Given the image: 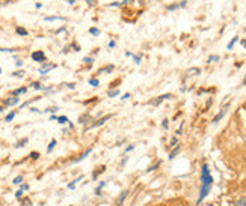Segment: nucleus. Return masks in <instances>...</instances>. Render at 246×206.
I'll list each match as a JSON object with an SVG mask.
<instances>
[{"label":"nucleus","instance_id":"14","mask_svg":"<svg viewBox=\"0 0 246 206\" xmlns=\"http://www.w3.org/2000/svg\"><path fill=\"white\" fill-rule=\"evenodd\" d=\"M237 41H239V36H234V38L228 42V47H227V48H228V50H233V47L236 45V42H237Z\"/></svg>","mask_w":246,"mask_h":206},{"label":"nucleus","instance_id":"8","mask_svg":"<svg viewBox=\"0 0 246 206\" xmlns=\"http://www.w3.org/2000/svg\"><path fill=\"white\" fill-rule=\"evenodd\" d=\"M128 196V189H124L121 194H119V197H118V200H116V206H121L122 203H124V200H125V197Z\"/></svg>","mask_w":246,"mask_h":206},{"label":"nucleus","instance_id":"31","mask_svg":"<svg viewBox=\"0 0 246 206\" xmlns=\"http://www.w3.org/2000/svg\"><path fill=\"white\" fill-rule=\"evenodd\" d=\"M177 145H178V141H177V137H172V139H171V145H169V147H175Z\"/></svg>","mask_w":246,"mask_h":206},{"label":"nucleus","instance_id":"24","mask_svg":"<svg viewBox=\"0 0 246 206\" xmlns=\"http://www.w3.org/2000/svg\"><path fill=\"white\" fill-rule=\"evenodd\" d=\"M236 206H246V196L242 197V199H239L236 202Z\"/></svg>","mask_w":246,"mask_h":206},{"label":"nucleus","instance_id":"52","mask_svg":"<svg viewBox=\"0 0 246 206\" xmlns=\"http://www.w3.org/2000/svg\"><path fill=\"white\" fill-rule=\"evenodd\" d=\"M67 86H68L69 89H74V84H73V83H68V84H67Z\"/></svg>","mask_w":246,"mask_h":206},{"label":"nucleus","instance_id":"7","mask_svg":"<svg viewBox=\"0 0 246 206\" xmlns=\"http://www.w3.org/2000/svg\"><path fill=\"white\" fill-rule=\"evenodd\" d=\"M187 5V0H183L181 3H172L168 6V11H175V9H180V8H184Z\"/></svg>","mask_w":246,"mask_h":206},{"label":"nucleus","instance_id":"41","mask_svg":"<svg viewBox=\"0 0 246 206\" xmlns=\"http://www.w3.org/2000/svg\"><path fill=\"white\" fill-rule=\"evenodd\" d=\"M57 110H59L57 107H51V108H49V110H47V112H50V113H56Z\"/></svg>","mask_w":246,"mask_h":206},{"label":"nucleus","instance_id":"15","mask_svg":"<svg viewBox=\"0 0 246 206\" xmlns=\"http://www.w3.org/2000/svg\"><path fill=\"white\" fill-rule=\"evenodd\" d=\"M118 95H119V89H112V90L107 92V96H110V98H115Z\"/></svg>","mask_w":246,"mask_h":206},{"label":"nucleus","instance_id":"43","mask_svg":"<svg viewBox=\"0 0 246 206\" xmlns=\"http://www.w3.org/2000/svg\"><path fill=\"white\" fill-rule=\"evenodd\" d=\"M88 5H89V6H95L97 2H95V0H88Z\"/></svg>","mask_w":246,"mask_h":206},{"label":"nucleus","instance_id":"34","mask_svg":"<svg viewBox=\"0 0 246 206\" xmlns=\"http://www.w3.org/2000/svg\"><path fill=\"white\" fill-rule=\"evenodd\" d=\"M12 182L15 184V185H17V184H21V182H23V176H17V178H15Z\"/></svg>","mask_w":246,"mask_h":206},{"label":"nucleus","instance_id":"49","mask_svg":"<svg viewBox=\"0 0 246 206\" xmlns=\"http://www.w3.org/2000/svg\"><path fill=\"white\" fill-rule=\"evenodd\" d=\"M127 98H130V93H125L124 96H121V99H127Z\"/></svg>","mask_w":246,"mask_h":206},{"label":"nucleus","instance_id":"29","mask_svg":"<svg viewBox=\"0 0 246 206\" xmlns=\"http://www.w3.org/2000/svg\"><path fill=\"white\" fill-rule=\"evenodd\" d=\"M57 122H59V123H67L68 118H67V116H59V118H57Z\"/></svg>","mask_w":246,"mask_h":206},{"label":"nucleus","instance_id":"46","mask_svg":"<svg viewBox=\"0 0 246 206\" xmlns=\"http://www.w3.org/2000/svg\"><path fill=\"white\" fill-rule=\"evenodd\" d=\"M73 47H74V51H80V47H79V45H76V44H73Z\"/></svg>","mask_w":246,"mask_h":206},{"label":"nucleus","instance_id":"55","mask_svg":"<svg viewBox=\"0 0 246 206\" xmlns=\"http://www.w3.org/2000/svg\"><path fill=\"white\" fill-rule=\"evenodd\" d=\"M243 86H246V75H245V80H243Z\"/></svg>","mask_w":246,"mask_h":206},{"label":"nucleus","instance_id":"22","mask_svg":"<svg viewBox=\"0 0 246 206\" xmlns=\"http://www.w3.org/2000/svg\"><path fill=\"white\" fill-rule=\"evenodd\" d=\"M89 33L94 35V36H98L101 32H100V29H97V27H91V29H89Z\"/></svg>","mask_w":246,"mask_h":206},{"label":"nucleus","instance_id":"2","mask_svg":"<svg viewBox=\"0 0 246 206\" xmlns=\"http://www.w3.org/2000/svg\"><path fill=\"white\" fill-rule=\"evenodd\" d=\"M110 118H113V114H106L104 118H100L97 122H92V123H89L88 126H86V131L88 129H91V128H97V126H100V125H103V123H106L107 120L110 119Z\"/></svg>","mask_w":246,"mask_h":206},{"label":"nucleus","instance_id":"48","mask_svg":"<svg viewBox=\"0 0 246 206\" xmlns=\"http://www.w3.org/2000/svg\"><path fill=\"white\" fill-rule=\"evenodd\" d=\"M21 189H23V191H26V189H29V185H26V184H24V185H21Z\"/></svg>","mask_w":246,"mask_h":206},{"label":"nucleus","instance_id":"20","mask_svg":"<svg viewBox=\"0 0 246 206\" xmlns=\"http://www.w3.org/2000/svg\"><path fill=\"white\" fill-rule=\"evenodd\" d=\"M32 87H33V89H36V90H44V86H42V84L41 83H38V81H35L33 84H32Z\"/></svg>","mask_w":246,"mask_h":206},{"label":"nucleus","instance_id":"10","mask_svg":"<svg viewBox=\"0 0 246 206\" xmlns=\"http://www.w3.org/2000/svg\"><path fill=\"white\" fill-rule=\"evenodd\" d=\"M178 152H180V145H177V146H175L174 149H172V151H171V154H169V156H168V158H169V160H174V158L177 156V154H178Z\"/></svg>","mask_w":246,"mask_h":206},{"label":"nucleus","instance_id":"28","mask_svg":"<svg viewBox=\"0 0 246 206\" xmlns=\"http://www.w3.org/2000/svg\"><path fill=\"white\" fill-rule=\"evenodd\" d=\"M89 84H91V86H94V87H97L98 84H100V81L97 80V78H91V80H89Z\"/></svg>","mask_w":246,"mask_h":206},{"label":"nucleus","instance_id":"26","mask_svg":"<svg viewBox=\"0 0 246 206\" xmlns=\"http://www.w3.org/2000/svg\"><path fill=\"white\" fill-rule=\"evenodd\" d=\"M15 114H17V113H15V112H11L8 116H6V118H5V120H6V122H11V120H12L14 118H15Z\"/></svg>","mask_w":246,"mask_h":206},{"label":"nucleus","instance_id":"40","mask_svg":"<svg viewBox=\"0 0 246 206\" xmlns=\"http://www.w3.org/2000/svg\"><path fill=\"white\" fill-rule=\"evenodd\" d=\"M30 156L33 158V160H36V158L39 156V154H38V152H32V154H30Z\"/></svg>","mask_w":246,"mask_h":206},{"label":"nucleus","instance_id":"5","mask_svg":"<svg viewBox=\"0 0 246 206\" xmlns=\"http://www.w3.org/2000/svg\"><path fill=\"white\" fill-rule=\"evenodd\" d=\"M169 98H172V95H171V93H165V95H160V96L156 98V99H151L149 104L154 105V107H157V105H160V102H162V101H165V99H169Z\"/></svg>","mask_w":246,"mask_h":206},{"label":"nucleus","instance_id":"21","mask_svg":"<svg viewBox=\"0 0 246 206\" xmlns=\"http://www.w3.org/2000/svg\"><path fill=\"white\" fill-rule=\"evenodd\" d=\"M112 71H113V65H107L106 68H103V69H100V72H106V74H110Z\"/></svg>","mask_w":246,"mask_h":206},{"label":"nucleus","instance_id":"53","mask_svg":"<svg viewBox=\"0 0 246 206\" xmlns=\"http://www.w3.org/2000/svg\"><path fill=\"white\" fill-rule=\"evenodd\" d=\"M2 3H9V0H0V5Z\"/></svg>","mask_w":246,"mask_h":206},{"label":"nucleus","instance_id":"37","mask_svg":"<svg viewBox=\"0 0 246 206\" xmlns=\"http://www.w3.org/2000/svg\"><path fill=\"white\" fill-rule=\"evenodd\" d=\"M83 62H85V63H92V62H94V57H85Z\"/></svg>","mask_w":246,"mask_h":206},{"label":"nucleus","instance_id":"56","mask_svg":"<svg viewBox=\"0 0 246 206\" xmlns=\"http://www.w3.org/2000/svg\"><path fill=\"white\" fill-rule=\"evenodd\" d=\"M208 206H215V205H208Z\"/></svg>","mask_w":246,"mask_h":206},{"label":"nucleus","instance_id":"36","mask_svg":"<svg viewBox=\"0 0 246 206\" xmlns=\"http://www.w3.org/2000/svg\"><path fill=\"white\" fill-rule=\"evenodd\" d=\"M159 166H160V161H157V162H156V164H154V166H151V167H149V168H148V170H147V172H151V170H156V168H157Z\"/></svg>","mask_w":246,"mask_h":206},{"label":"nucleus","instance_id":"57","mask_svg":"<svg viewBox=\"0 0 246 206\" xmlns=\"http://www.w3.org/2000/svg\"><path fill=\"white\" fill-rule=\"evenodd\" d=\"M0 72H2V68H0Z\"/></svg>","mask_w":246,"mask_h":206},{"label":"nucleus","instance_id":"9","mask_svg":"<svg viewBox=\"0 0 246 206\" xmlns=\"http://www.w3.org/2000/svg\"><path fill=\"white\" fill-rule=\"evenodd\" d=\"M15 104H18V96H12V98H8L6 101H5V105H15Z\"/></svg>","mask_w":246,"mask_h":206},{"label":"nucleus","instance_id":"17","mask_svg":"<svg viewBox=\"0 0 246 206\" xmlns=\"http://www.w3.org/2000/svg\"><path fill=\"white\" fill-rule=\"evenodd\" d=\"M26 90H27L26 87H20V89H15L12 93H14V96H18V95H21V93H26Z\"/></svg>","mask_w":246,"mask_h":206},{"label":"nucleus","instance_id":"51","mask_svg":"<svg viewBox=\"0 0 246 206\" xmlns=\"http://www.w3.org/2000/svg\"><path fill=\"white\" fill-rule=\"evenodd\" d=\"M67 3L68 5H74V3H76V0H67Z\"/></svg>","mask_w":246,"mask_h":206},{"label":"nucleus","instance_id":"27","mask_svg":"<svg viewBox=\"0 0 246 206\" xmlns=\"http://www.w3.org/2000/svg\"><path fill=\"white\" fill-rule=\"evenodd\" d=\"M55 146H56V140L53 139V140L50 141V145H49V147H47V152H51V151H53V147H55Z\"/></svg>","mask_w":246,"mask_h":206},{"label":"nucleus","instance_id":"50","mask_svg":"<svg viewBox=\"0 0 246 206\" xmlns=\"http://www.w3.org/2000/svg\"><path fill=\"white\" fill-rule=\"evenodd\" d=\"M50 120H57V116H55V114H51V116H50Z\"/></svg>","mask_w":246,"mask_h":206},{"label":"nucleus","instance_id":"32","mask_svg":"<svg viewBox=\"0 0 246 206\" xmlns=\"http://www.w3.org/2000/svg\"><path fill=\"white\" fill-rule=\"evenodd\" d=\"M12 75H14V77H24V71L20 69V71H17V72H12Z\"/></svg>","mask_w":246,"mask_h":206},{"label":"nucleus","instance_id":"11","mask_svg":"<svg viewBox=\"0 0 246 206\" xmlns=\"http://www.w3.org/2000/svg\"><path fill=\"white\" fill-rule=\"evenodd\" d=\"M199 74H201L199 68H190V69H187V75H199Z\"/></svg>","mask_w":246,"mask_h":206},{"label":"nucleus","instance_id":"19","mask_svg":"<svg viewBox=\"0 0 246 206\" xmlns=\"http://www.w3.org/2000/svg\"><path fill=\"white\" fill-rule=\"evenodd\" d=\"M56 20L63 21L65 18H63V17H57V15H53V17H45V21H56Z\"/></svg>","mask_w":246,"mask_h":206},{"label":"nucleus","instance_id":"33","mask_svg":"<svg viewBox=\"0 0 246 206\" xmlns=\"http://www.w3.org/2000/svg\"><path fill=\"white\" fill-rule=\"evenodd\" d=\"M141 59H142V56H135V54H133V60H135L136 65H139V63H141Z\"/></svg>","mask_w":246,"mask_h":206},{"label":"nucleus","instance_id":"13","mask_svg":"<svg viewBox=\"0 0 246 206\" xmlns=\"http://www.w3.org/2000/svg\"><path fill=\"white\" fill-rule=\"evenodd\" d=\"M91 151H92V149H88V151H85V154H82V155H80L79 158H76V160H74V162H79V161H82V160H85V158H86L89 154H91Z\"/></svg>","mask_w":246,"mask_h":206},{"label":"nucleus","instance_id":"47","mask_svg":"<svg viewBox=\"0 0 246 206\" xmlns=\"http://www.w3.org/2000/svg\"><path fill=\"white\" fill-rule=\"evenodd\" d=\"M125 56L127 57H133V53L131 51H125Z\"/></svg>","mask_w":246,"mask_h":206},{"label":"nucleus","instance_id":"12","mask_svg":"<svg viewBox=\"0 0 246 206\" xmlns=\"http://www.w3.org/2000/svg\"><path fill=\"white\" fill-rule=\"evenodd\" d=\"M89 120H92V118H91L89 114H83V116H80V118H79L80 123H86V122H89Z\"/></svg>","mask_w":246,"mask_h":206},{"label":"nucleus","instance_id":"23","mask_svg":"<svg viewBox=\"0 0 246 206\" xmlns=\"http://www.w3.org/2000/svg\"><path fill=\"white\" fill-rule=\"evenodd\" d=\"M219 60V56L217 54H211V56H208V59H207V62L208 63H211V62H217Z\"/></svg>","mask_w":246,"mask_h":206},{"label":"nucleus","instance_id":"30","mask_svg":"<svg viewBox=\"0 0 246 206\" xmlns=\"http://www.w3.org/2000/svg\"><path fill=\"white\" fill-rule=\"evenodd\" d=\"M104 185H106V182H101V184H100V185L97 187V189H95V194H97V196H100V194H101L100 191H101V188H103Z\"/></svg>","mask_w":246,"mask_h":206},{"label":"nucleus","instance_id":"54","mask_svg":"<svg viewBox=\"0 0 246 206\" xmlns=\"http://www.w3.org/2000/svg\"><path fill=\"white\" fill-rule=\"evenodd\" d=\"M242 45H243V47H246V39H243V41H242Z\"/></svg>","mask_w":246,"mask_h":206},{"label":"nucleus","instance_id":"35","mask_svg":"<svg viewBox=\"0 0 246 206\" xmlns=\"http://www.w3.org/2000/svg\"><path fill=\"white\" fill-rule=\"evenodd\" d=\"M162 126H163L165 129H168V128H169V120H168V119H163V122H162Z\"/></svg>","mask_w":246,"mask_h":206},{"label":"nucleus","instance_id":"18","mask_svg":"<svg viewBox=\"0 0 246 206\" xmlns=\"http://www.w3.org/2000/svg\"><path fill=\"white\" fill-rule=\"evenodd\" d=\"M15 32H17L18 35H21V36H27V30H26L24 27H17Z\"/></svg>","mask_w":246,"mask_h":206},{"label":"nucleus","instance_id":"6","mask_svg":"<svg viewBox=\"0 0 246 206\" xmlns=\"http://www.w3.org/2000/svg\"><path fill=\"white\" fill-rule=\"evenodd\" d=\"M55 68H56V65H55V63H49V62H44V63H42V65H41V68H39V74H42V75H44V74H47L49 71L55 69Z\"/></svg>","mask_w":246,"mask_h":206},{"label":"nucleus","instance_id":"44","mask_svg":"<svg viewBox=\"0 0 246 206\" xmlns=\"http://www.w3.org/2000/svg\"><path fill=\"white\" fill-rule=\"evenodd\" d=\"M115 45H116V44H115V41H110V42H109V47H110V48H113Z\"/></svg>","mask_w":246,"mask_h":206},{"label":"nucleus","instance_id":"42","mask_svg":"<svg viewBox=\"0 0 246 206\" xmlns=\"http://www.w3.org/2000/svg\"><path fill=\"white\" fill-rule=\"evenodd\" d=\"M133 149H135V145H130V146H127V149H125V152H131Z\"/></svg>","mask_w":246,"mask_h":206},{"label":"nucleus","instance_id":"3","mask_svg":"<svg viewBox=\"0 0 246 206\" xmlns=\"http://www.w3.org/2000/svg\"><path fill=\"white\" fill-rule=\"evenodd\" d=\"M32 60L39 62V63H44V62H47V57H45V54H44V51L38 50V51H33V53H32Z\"/></svg>","mask_w":246,"mask_h":206},{"label":"nucleus","instance_id":"1","mask_svg":"<svg viewBox=\"0 0 246 206\" xmlns=\"http://www.w3.org/2000/svg\"><path fill=\"white\" fill-rule=\"evenodd\" d=\"M201 181H202V187H201V193H199V197H198V203H201L204 197L210 193V188L213 185V178L208 172V167L207 164L202 166V173H201Z\"/></svg>","mask_w":246,"mask_h":206},{"label":"nucleus","instance_id":"16","mask_svg":"<svg viewBox=\"0 0 246 206\" xmlns=\"http://www.w3.org/2000/svg\"><path fill=\"white\" fill-rule=\"evenodd\" d=\"M82 179H83V176H79L77 179H74L73 182H69V184H68V188H69V189H74V187H76V184H77L79 181H82Z\"/></svg>","mask_w":246,"mask_h":206},{"label":"nucleus","instance_id":"45","mask_svg":"<svg viewBox=\"0 0 246 206\" xmlns=\"http://www.w3.org/2000/svg\"><path fill=\"white\" fill-rule=\"evenodd\" d=\"M15 65H17V66L20 68L21 65H23V62H21V60H15Z\"/></svg>","mask_w":246,"mask_h":206},{"label":"nucleus","instance_id":"39","mask_svg":"<svg viewBox=\"0 0 246 206\" xmlns=\"http://www.w3.org/2000/svg\"><path fill=\"white\" fill-rule=\"evenodd\" d=\"M109 6H122V5H121V2H112Z\"/></svg>","mask_w":246,"mask_h":206},{"label":"nucleus","instance_id":"4","mask_svg":"<svg viewBox=\"0 0 246 206\" xmlns=\"http://www.w3.org/2000/svg\"><path fill=\"white\" fill-rule=\"evenodd\" d=\"M228 105H229V102H227V104H222V107H221V112H219L216 116H215V119H213V123H217L219 120H221L223 116H225V113H227V108H228Z\"/></svg>","mask_w":246,"mask_h":206},{"label":"nucleus","instance_id":"25","mask_svg":"<svg viewBox=\"0 0 246 206\" xmlns=\"http://www.w3.org/2000/svg\"><path fill=\"white\" fill-rule=\"evenodd\" d=\"M26 143H27V139H21V140L18 141V143L15 145V147H17V149H18V147H23Z\"/></svg>","mask_w":246,"mask_h":206},{"label":"nucleus","instance_id":"38","mask_svg":"<svg viewBox=\"0 0 246 206\" xmlns=\"http://www.w3.org/2000/svg\"><path fill=\"white\" fill-rule=\"evenodd\" d=\"M21 196H23V189H21V188H20V189H18V191H17V193H15V197H17V199H20Z\"/></svg>","mask_w":246,"mask_h":206}]
</instances>
